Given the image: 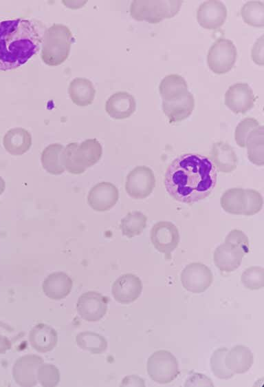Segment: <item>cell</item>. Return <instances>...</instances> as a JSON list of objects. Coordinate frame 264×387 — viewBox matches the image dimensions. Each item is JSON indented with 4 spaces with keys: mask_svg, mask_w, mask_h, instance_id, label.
I'll return each mask as SVG.
<instances>
[{
    "mask_svg": "<svg viewBox=\"0 0 264 387\" xmlns=\"http://www.w3.org/2000/svg\"><path fill=\"white\" fill-rule=\"evenodd\" d=\"M6 189V182L3 178L0 176V195H1Z\"/></svg>",
    "mask_w": 264,
    "mask_h": 387,
    "instance_id": "43",
    "label": "cell"
},
{
    "mask_svg": "<svg viewBox=\"0 0 264 387\" xmlns=\"http://www.w3.org/2000/svg\"><path fill=\"white\" fill-rule=\"evenodd\" d=\"M227 17L225 4L217 0L203 2L197 11V21L199 25L208 30H217L224 23Z\"/></svg>",
    "mask_w": 264,
    "mask_h": 387,
    "instance_id": "17",
    "label": "cell"
},
{
    "mask_svg": "<svg viewBox=\"0 0 264 387\" xmlns=\"http://www.w3.org/2000/svg\"><path fill=\"white\" fill-rule=\"evenodd\" d=\"M228 349L226 347L217 348L212 354L210 364L212 374L221 379L232 378L234 373L230 370L224 363L225 355Z\"/></svg>",
    "mask_w": 264,
    "mask_h": 387,
    "instance_id": "33",
    "label": "cell"
},
{
    "mask_svg": "<svg viewBox=\"0 0 264 387\" xmlns=\"http://www.w3.org/2000/svg\"><path fill=\"white\" fill-rule=\"evenodd\" d=\"M119 199V191L115 185L109 182H100L89 191L87 203L96 211L111 209Z\"/></svg>",
    "mask_w": 264,
    "mask_h": 387,
    "instance_id": "16",
    "label": "cell"
},
{
    "mask_svg": "<svg viewBox=\"0 0 264 387\" xmlns=\"http://www.w3.org/2000/svg\"><path fill=\"white\" fill-rule=\"evenodd\" d=\"M136 109L134 96L125 91L117 92L111 95L105 103V111L114 119H124L130 117Z\"/></svg>",
    "mask_w": 264,
    "mask_h": 387,
    "instance_id": "18",
    "label": "cell"
},
{
    "mask_svg": "<svg viewBox=\"0 0 264 387\" xmlns=\"http://www.w3.org/2000/svg\"><path fill=\"white\" fill-rule=\"evenodd\" d=\"M248 253L241 247L229 242L219 245L213 253V261L222 272L230 273L237 269L244 255Z\"/></svg>",
    "mask_w": 264,
    "mask_h": 387,
    "instance_id": "15",
    "label": "cell"
},
{
    "mask_svg": "<svg viewBox=\"0 0 264 387\" xmlns=\"http://www.w3.org/2000/svg\"><path fill=\"white\" fill-rule=\"evenodd\" d=\"M42 291L50 299L60 300L72 291L73 280L66 273L54 272L48 275L42 282Z\"/></svg>",
    "mask_w": 264,
    "mask_h": 387,
    "instance_id": "19",
    "label": "cell"
},
{
    "mask_svg": "<svg viewBox=\"0 0 264 387\" xmlns=\"http://www.w3.org/2000/svg\"><path fill=\"white\" fill-rule=\"evenodd\" d=\"M244 205L245 197L243 188L228 189L221 197V206L228 213L243 215Z\"/></svg>",
    "mask_w": 264,
    "mask_h": 387,
    "instance_id": "31",
    "label": "cell"
},
{
    "mask_svg": "<svg viewBox=\"0 0 264 387\" xmlns=\"http://www.w3.org/2000/svg\"><path fill=\"white\" fill-rule=\"evenodd\" d=\"M147 217L140 211L128 213L120 221L123 236L131 238L140 235L146 227Z\"/></svg>",
    "mask_w": 264,
    "mask_h": 387,
    "instance_id": "30",
    "label": "cell"
},
{
    "mask_svg": "<svg viewBox=\"0 0 264 387\" xmlns=\"http://www.w3.org/2000/svg\"><path fill=\"white\" fill-rule=\"evenodd\" d=\"M60 372L54 364L43 362L36 370L37 382L42 386L53 387L58 384Z\"/></svg>",
    "mask_w": 264,
    "mask_h": 387,
    "instance_id": "34",
    "label": "cell"
},
{
    "mask_svg": "<svg viewBox=\"0 0 264 387\" xmlns=\"http://www.w3.org/2000/svg\"><path fill=\"white\" fill-rule=\"evenodd\" d=\"M210 160L216 169L222 173H230L237 166L238 158L233 148L223 141L212 144Z\"/></svg>",
    "mask_w": 264,
    "mask_h": 387,
    "instance_id": "21",
    "label": "cell"
},
{
    "mask_svg": "<svg viewBox=\"0 0 264 387\" xmlns=\"http://www.w3.org/2000/svg\"><path fill=\"white\" fill-rule=\"evenodd\" d=\"M120 386H145V382L144 380L140 377L135 375H132L124 377L122 380Z\"/></svg>",
    "mask_w": 264,
    "mask_h": 387,
    "instance_id": "42",
    "label": "cell"
},
{
    "mask_svg": "<svg viewBox=\"0 0 264 387\" xmlns=\"http://www.w3.org/2000/svg\"><path fill=\"white\" fill-rule=\"evenodd\" d=\"M29 342L38 353H46L52 351L57 345L58 334L51 326L38 323L29 333Z\"/></svg>",
    "mask_w": 264,
    "mask_h": 387,
    "instance_id": "20",
    "label": "cell"
},
{
    "mask_svg": "<svg viewBox=\"0 0 264 387\" xmlns=\"http://www.w3.org/2000/svg\"><path fill=\"white\" fill-rule=\"evenodd\" d=\"M183 1H138L131 2L130 15L137 21H146L150 23H157L164 19L176 15L180 10Z\"/></svg>",
    "mask_w": 264,
    "mask_h": 387,
    "instance_id": "5",
    "label": "cell"
},
{
    "mask_svg": "<svg viewBox=\"0 0 264 387\" xmlns=\"http://www.w3.org/2000/svg\"><path fill=\"white\" fill-rule=\"evenodd\" d=\"M237 57L233 42L226 38L217 39L207 54V65L215 74L228 72L234 67Z\"/></svg>",
    "mask_w": 264,
    "mask_h": 387,
    "instance_id": "7",
    "label": "cell"
},
{
    "mask_svg": "<svg viewBox=\"0 0 264 387\" xmlns=\"http://www.w3.org/2000/svg\"><path fill=\"white\" fill-rule=\"evenodd\" d=\"M162 110L170 123L187 118L195 108V99L190 93L184 98L174 102H162Z\"/></svg>",
    "mask_w": 264,
    "mask_h": 387,
    "instance_id": "26",
    "label": "cell"
},
{
    "mask_svg": "<svg viewBox=\"0 0 264 387\" xmlns=\"http://www.w3.org/2000/svg\"><path fill=\"white\" fill-rule=\"evenodd\" d=\"M226 367L234 373L242 374L250 370L254 363V356L250 348L236 345L228 351L224 358Z\"/></svg>",
    "mask_w": 264,
    "mask_h": 387,
    "instance_id": "24",
    "label": "cell"
},
{
    "mask_svg": "<svg viewBox=\"0 0 264 387\" xmlns=\"http://www.w3.org/2000/svg\"><path fill=\"white\" fill-rule=\"evenodd\" d=\"M79 316L87 322H98L107 313L108 298L96 291H87L80 295L76 302Z\"/></svg>",
    "mask_w": 264,
    "mask_h": 387,
    "instance_id": "10",
    "label": "cell"
},
{
    "mask_svg": "<svg viewBox=\"0 0 264 387\" xmlns=\"http://www.w3.org/2000/svg\"><path fill=\"white\" fill-rule=\"evenodd\" d=\"M249 160L257 165H264V128L258 125L248 135L245 145Z\"/></svg>",
    "mask_w": 264,
    "mask_h": 387,
    "instance_id": "27",
    "label": "cell"
},
{
    "mask_svg": "<svg viewBox=\"0 0 264 387\" xmlns=\"http://www.w3.org/2000/svg\"><path fill=\"white\" fill-rule=\"evenodd\" d=\"M150 238L155 249L165 255H170L179 243L177 227L170 221H159L154 224L150 232Z\"/></svg>",
    "mask_w": 264,
    "mask_h": 387,
    "instance_id": "11",
    "label": "cell"
},
{
    "mask_svg": "<svg viewBox=\"0 0 264 387\" xmlns=\"http://www.w3.org/2000/svg\"><path fill=\"white\" fill-rule=\"evenodd\" d=\"M182 286L192 293H204L213 282V275L206 265L201 262L187 264L180 275Z\"/></svg>",
    "mask_w": 264,
    "mask_h": 387,
    "instance_id": "9",
    "label": "cell"
},
{
    "mask_svg": "<svg viewBox=\"0 0 264 387\" xmlns=\"http://www.w3.org/2000/svg\"><path fill=\"white\" fill-rule=\"evenodd\" d=\"M64 146L59 143L47 145L42 151L41 162L43 168L52 175L62 174L65 170L60 161L61 152Z\"/></svg>",
    "mask_w": 264,
    "mask_h": 387,
    "instance_id": "28",
    "label": "cell"
},
{
    "mask_svg": "<svg viewBox=\"0 0 264 387\" xmlns=\"http://www.w3.org/2000/svg\"><path fill=\"white\" fill-rule=\"evenodd\" d=\"M68 94L75 105L85 107L93 103L96 90L90 80L78 77L70 82L68 87Z\"/></svg>",
    "mask_w": 264,
    "mask_h": 387,
    "instance_id": "25",
    "label": "cell"
},
{
    "mask_svg": "<svg viewBox=\"0 0 264 387\" xmlns=\"http://www.w3.org/2000/svg\"><path fill=\"white\" fill-rule=\"evenodd\" d=\"M43 25L32 19L0 21V70L16 69L41 48Z\"/></svg>",
    "mask_w": 264,
    "mask_h": 387,
    "instance_id": "2",
    "label": "cell"
},
{
    "mask_svg": "<svg viewBox=\"0 0 264 387\" xmlns=\"http://www.w3.org/2000/svg\"><path fill=\"white\" fill-rule=\"evenodd\" d=\"M224 242L236 244L249 252V240L245 233L239 229H233L226 236Z\"/></svg>",
    "mask_w": 264,
    "mask_h": 387,
    "instance_id": "39",
    "label": "cell"
},
{
    "mask_svg": "<svg viewBox=\"0 0 264 387\" xmlns=\"http://www.w3.org/2000/svg\"><path fill=\"white\" fill-rule=\"evenodd\" d=\"M263 35L261 36L252 48L251 58L252 60L257 65H264V41Z\"/></svg>",
    "mask_w": 264,
    "mask_h": 387,
    "instance_id": "41",
    "label": "cell"
},
{
    "mask_svg": "<svg viewBox=\"0 0 264 387\" xmlns=\"http://www.w3.org/2000/svg\"><path fill=\"white\" fill-rule=\"evenodd\" d=\"M146 370L150 378L155 382L168 384L179 375V363L170 351L159 350L153 353L148 358Z\"/></svg>",
    "mask_w": 264,
    "mask_h": 387,
    "instance_id": "6",
    "label": "cell"
},
{
    "mask_svg": "<svg viewBox=\"0 0 264 387\" xmlns=\"http://www.w3.org/2000/svg\"><path fill=\"white\" fill-rule=\"evenodd\" d=\"M102 154V147L100 142L96 138H89L80 143H68L61 152L60 161L69 173L80 174L97 163Z\"/></svg>",
    "mask_w": 264,
    "mask_h": 387,
    "instance_id": "4",
    "label": "cell"
},
{
    "mask_svg": "<svg viewBox=\"0 0 264 387\" xmlns=\"http://www.w3.org/2000/svg\"><path fill=\"white\" fill-rule=\"evenodd\" d=\"M43 362V358L35 354L19 357L12 367V377L15 383L23 387L35 386L38 383L36 370Z\"/></svg>",
    "mask_w": 264,
    "mask_h": 387,
    "instance_id": "13",
    "label": "cell"
},
{
    "mask_svg": "<svg viewBox=\"0 0 264 387\" xmlns=\"http://www.w3.org/2000/svg\"><path fill=\"white\" fill-rule=\"evenodd\" d=\"M250 86L246 83H236L230 85L225 93V105L235 114H245L251 109L256 101Z\"/></svg>",
    "mask_w": 264,
    "mask_h": 387,
    "instance_id": "12",
    "label": "cell"
},
{
    "mask_svg": "<svg viewBox=\"0 0 264 387\" xmlns=\"http://www.w3.org/2000/svg\"><path fill=\"white\" fill-rule=\"evenodd\" d=\"M241 281L248 289H262L264 286V269L258 266L248 267L241 274Z\"/></svg>",
    "mask_w": 264,
    "mask_h": 387,
    "instance_id": "35",
    "label": "cell"
},
{
    "mask_svg": "<svg viewBox=\"0 0 264 387\" xmlns=\"http://www.w3.org/2000/svg\"><path fill=\"white\" fill-rule=\"evenodd\" d=\"M13 330L12 328L0 322V354H4L10 350L13 345Z\"/></svg>",
    "mask_w": 264,
    "mask_h": 387,
    "instance_id": "38",
    "label": "cell"
},
{
    "mask_svg": "<svg viewBox=\"0 0 264 387\" xmlns=\"http://www.w3.org/2000/svg\"><path fill=\"white\" fill-rule=\"evenodd\" d=\"M76 343L82 350L91 354H102L107 348V341L102 335L93 331H82L76 336Z\"/></svg>",
    "mask_w": 264,
    "mask_h": 387,
    "instance_id": "29",
    "label": "cell"
},
{
    "mask_svg": "<svg viewBox=\"0 0 264 387\" xmlns=\"http://www.w3.org/2000/svg\"><path fill=\"white\" fill-rule=\"evenodd\" d=\"M140 278L133 273L120 275L113 283L111 293L114 300L122 304H129L135 301L142 291Z\"/></svg>",
    "mask_w": 264,
    "mask_h": 387,
    "instance_id": "14",
    "label": "cell"
},
{
    "mask_svg": "<svg viewBox=\"0 0 264 387\" xmlns=\"http://www.w3.org/2000/svg\"><path fill=\"white\" fill-rule=\"evenodd\" d=\"M185 386H213L212 379L206 375L195 373L189 376L184 384Z\"/></svg>",
    "mask_w": 264,
    "mask_h": 387,
    "instance_id": "40",
    "label": "cell"
},
{
    "mask_svg": "<svg viewBox=\"0 0 264 387\" xmlns=\"http://www.w3.org/2000/svg\"><path fill=\"white\" fill-rule=\"evenodd\" d=\"M155 187L153 170L144 165L137 166L126 176L125 191L131 198L142 200L147 198Z\"/></svg>",
    "mask_w": 264,
    "mask_h": 387,
    "instance_id": "8",
    "label": "cell"
},
{
    "mask_svg": "<svg viewBox=\"0 0 264 387\" xmlns=\"http://www.w3.org/2000/svg\"><path fill=\"white\" fill-rule=\"evenodd\" d=\"M258 125H260L258 121L254 118H245L239 122L234 131V140L236 144L241 147H245L248 135Z\"/></svg>",
    "mask_w": 264,
    "mask_h": 387,
    "instance_id": "37",
    "label": "cell"
},
{
    "mask_svg": "<svg viewBox=\"0 0 264 387\" xmlns=\"http://www.w3.org/2000/svg\"><path fill=\"white\" fill-rule=\"evenodd\" d=\"M159 92L162 102L180 101L190 93L185 79L176 74H169L163 78L159 85Z\"/></svg>",
    "mask_w": 264,
    "mask_h": 387,
    "instance_id": "22",
    "label": "cell"
},
{
    "mask_svg": "<svg viewBox=\"0 0 264 387\" xmlns=\"http://www.w3.org/2000/svg\"><path fill=\"white\" fill-rule=\"evenodd\" d=\"M74 37L70 29L62 23H54L43 34L41 58L49 66H58L68 58Z\"/></svg>",
    "mask_w": 264,
    "mask_h": 387,
    "instance_id": "3",
    "label": "cell"
},
{
    "mask_svg": "<svg viewBox=\"0 0 264 387\" xmlns=\"http://www.w3.org/2000/svg\"><path fill=\"white\" fill-rule=\"evenodd\" d=\"M244 22L255 27L264 25V3L260 1L246 2L241 9Z\"/></svg>",
    "mask_w": 264,
    "mask_h": 387,
    "instance_id": "32",
    "label": "cell"
},
{
    "mask_svg": "<svg viewBox=\"0 0 264 387\" xmlns=\"http://www.w3.org/2000/svg\"><path fill=\"white\" fill-rule=\"evenodd\" d=\"M32 143L31 134L22 127L10 129L3 138L4 149L12 156L23 155L30 149Z\"/></svg>",
    "mask_w": 264,
    "mask_h": 387,
    "instance_id": "23",
    "label": "cell"
},
{
    "mask_svg": "<svg viewBox=\"0 0 264 387\" xmlns=\"http://www.w3.org/2000/svg\"><path fill=\"white\" fill-rule=\"evenodd\" d=\"M245 205L243 215L250 216L258 213L263 205L261 194L252 189H244Z\"/></svg>",
    "mask_w": 264,
    "mask_h": 387,
    "instance_id": "36",
    "label": "cell"
},
{
    "mask_svg": "<svg viewBox=\"0 0 264 387\" xmlns=\"http://www.w3.org/2000/svg\"><path fill=\"white\" fill-rule=\"evenodd\" d=\"M217 173L205 156L186 153L175 158L167 167L164 185L175 200L193 203L207 198L214 189Z\"/></svg>",
    "mask_w": 264,
    "mask_h": 387,
    "instance_id": "1",
    "label": "cell"
}]
</instances>
